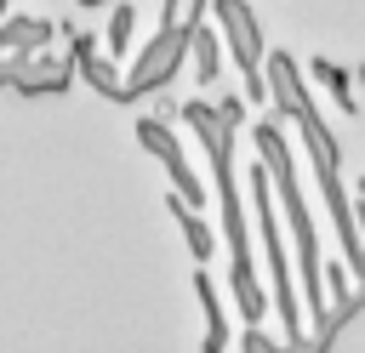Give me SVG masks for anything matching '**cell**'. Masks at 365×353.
Segmentation results:
<instances>
[{
	"label": "cell",
	"mask_w": 365,
	"mask_h": 353,
	"mask_svg": "<svg viewBox=\"0 0 365 353\" xmlns=\"http://www.w3.org/2000/svg\"><path fill=\"white\" fill-rule=\"evenodd\" d=\"M205 17V0H188V17H171L160 23L143 46H137V63L120 68V85H125V102L137 97H154L171 85V74H182V57H188V40H194V23Z\"/></svg>",
	"instance_id": "3957f363"
},
{
	"label": "cell",
	"mask_w": 365,
	"mask_h": 353,
	"mask_svg": "<svg viewBox=\"0 0 365 353\" xmlns=\"http://www.w3.org/2000/svg\"><path fill=\"white\" fill-rule=\"evenodd\" d=\"M228 296H234V307H240L245 325H262V319H268V290H262L251 256H234V262H228Z\"/></svg>",
	"instance_id": "30bf717a"
},
{
	"label": "cell",
	"mask_w": 365,
	"mask_h": 353,
	"mask_svg": "<svg viewBox=\"0 0 365 353\" xmlns=\"http://www.w3.org/2000/svg\"><path fill=\"white\" fill-rule=\"evenodd\" d=\"M17 68H11V91H23V97H57V91H68L74 85V68L63 63V57H51V51H40V57H11Z\"/></svg>",
	"instance_id": "ba28073f"
},
{
	"label": "cell",
	"mask_w": 365,
	"mask_h": 353,
	"mask_svg": "<svg viewBox=\"0 0 365 353\" xmlns=\"http://www.w3.org/2000/svg\"><path fill=\"white\" fill-rule=\"evenodd\" d=\"M331 330H314V336H297V342H274L262 325H251L245 336H240V353H331Z\"/></svg>",
	"instance_id": "5bb4252c"
},
{
	"label": "cell",
	"mask_w": 365,
	"mask_h": 353,
	"mask_svg": "<svg viewBox=\"0 0 365 353\" xmlns=\"http://www.w3.org/2000/svg\"><path fill=\"white\" fill-rule=\"evenodd\" d=\"M6 6H11V0H0V17H6Z\"/></svg>",
	"instance_id": "7402d4cb"
},
{
	"label": "cell",
	"mask_w": 365,
	"mask_h": 353,
	"mask_svg": "<svg viewBox=\"0 0 365 353\" xmlns=\"http://www.w3.org/2000/svg\"><path fill=\"white\" fill-rule=\"evenodd\" d=\"M211 108H217V120H222V125H228V131H234V125H240V120H245V97H240V91H222V97H217V102H211Z\"/></svg>",
	"instance_id": "ac0fdd59"
},
{
	"label": "cell",
	"mask_w": 365,
	"mask_h": 353,
	"mask_svg": "<svg viewBox=\"0 0 365 353\" xmlns=\"http://www.w3.org/2000/svg\"><path fill=\"white\" fill-rule=\"evenodd\" d=\"M177 11H182V0H160V23H171Z\"/></svg>",
	"instance_id": "d6986e66"
},
{
	"label": "cell",
	"mask_w": 365,
	"mask_h": 353,
	"mask_svg": "<svg viewBox=\"0 0 365 353\" xmlns=\"http://www.w3.org/2000/svg\"><path fill=\"white\" fill-rule=\"evenodd\" d=\"M131 40H137V6H131V0H114L108 28H103V46L120 57V51H131Z\"/></svg>",
	"instance_id": "e0dca14e"
},
{
	"label": "cell",
	"mask_w": 365,
	"mask_h": 353,
	"mask_svg": "<svg viewBox=\"0 0 365 353\" xmlns=\"http://www.w3.org/2000/svg\"><path fill=\"white\" fill-rule=\"evenodd\" d=\"M68 68H74V80H86L97 97H108V102H125V85H120V68L97 51V40L91 34H74V57H68Z\"/></svg>",
	"instance_id": "9c48e42d"
},
{
	"label": "cell",
	"mask_w": 365,
	"mask_h": 353,
	"mask_svg": "<svg viewBox=\"0 0 365 353\" xmlns=\"http://www.w3.org/2000/svg\"><path fill=\"white\" fill-rule=\"evenodd\" d=\"M51 46V23L46 17H6L0 23V51L6 57H40Z\"/></svg>",
	"instance_id": "7c38bea8"
},
{
	"label": "cell",
	"mask_w": 365,
	"mask_h": 353,
	"mask_svg": "<svg viewBox=\"0 0 365 353\" xmlns=\"http://www.w3.org/2000/svg\"><path fill=\"white\" fill-rule=\"evenodd\" d=\"M188 57H194V80H200V85H217V80H222V40H217V28H211L205 17L194 23Z\"/></svg>",
	"instance_id": "9a60e30c"
},
{
	"label": "cell",
	"mask_w": 365,
	"mask_h": 353,
	"mask_svg": "<svg viewBox=\"0 0 365 353\" xmlns=\"http://www.w3.org/2000/svg\"><path fill=\"white\" fill-rule=\"evenodd\" d=\"M251 142H257V159H262V171H268V182L279 188V205H285V222H291V239H297V273H302V307H308V325L319 330L325 325V268H319V233H314V211L302 205V188H297V165H291V142H285V131L274 125V114L268 120H257L251 125Z\"/></svg>",
	"instance_id": "6da1fadb"
},
{
	"label": "cell",
	"mask_w": 365,
	"mask_h": 353,
	"mask_svg": "<svg viewBox=\"0 0 365 353\" xmlns=\"http://www.w3.org/2000/svg\"><path fill=\"white\" fill-rule=\"evenodd\" d=\"M165 205H171V216H177V228H182V245H188V256H194V268H205V262L217 256V228H211V222H205L200 211H188V205H182L177 194H171Z\"/></svg>",
	"instance_id": "4fadbf2b"
},
{
	"label": "cell",
	"mask_w": 365,
	"mask_h": 353,
	"mask_svg": "<svg viewBox=\"0 0 365 353\" xmlns=\"http://www.w3.org/2000/svg\"><path fill=\"white\" fill-rule=\"evenodd\" d=\"M308 80H314V85H325V91L336 97V108H342V114H354V108H359V102H354V68H342V63H331V57H314V63H308Z\"/></svg>",
	"instance_id": "2e32d148"
},
{
	"label": "cell",
	"mask_w": 365,
	"mask_h": 353,
	"mask_svg": "<svg viewBox=\"0 0 365 353\" xmlns=\"http://www.w3.org/2000/svg\"><path fill=\"white\" fill-rule=\"evenodd\" d=\"M359 211H365V176H359Z\"/></svg>",
	"instance_id": "44dd1931"
},
{
	"label": "cell",
	"mask_w": 365,
	"mask_h": 353,
	"mask_svg": "<svg viewBox=\"0 0 365 353\" xmlns=\"http://www.w3.org/2000/svg\"><path fill=\"white\" fill-rule=\"evenodd\" d=\"M80 6H86V11H91V6H114V0H80Z\"/></svg>",
	"instance_id": "ffe728a7"
},
{
	"label": "cell",
	"mask_w": 365,
	"mask_h": 353,
	"mask_svg": "<svg viewBox=\"0 0 365 353\" xmlns=\"http://www.w3.org/2000/svg\"><path fill=\"white\" fill-rule=\"evenodd\" d=\"M182 125L200 137L205 159H211V176H217V199H222V228H228V251L234 256H251V211L240 205V182H234V131L217 120V108L205 97L182 102Z\"/></svg>",
	"instance_id": "7a4b0ae2"
},
{
	"label": "cell",
	"mask_w": 365,
	"mask_h": 353,
	"mask_svg": "<svg viewBox=\"0 0 365 353\" xmlns=\"http://www.w3.org/2000/svg\"><path fill=\"white\" fill-rule=\"evenodd\" d=\"M137 148H148V154L165 165L171 194H177L188 211H205V182H200V176H194V165L182 159V142H177V131H171L165 120H137Z\"/></svg>",
	"instance_id": "8992f818"
},
{
	"label": "cell",
	"mask_w": 365,
	"mask_h": 353,
	"mask_svg": "<svg viewBox=\"0 0 365 353\" xmlns=\"http://www.w3.org/2000/svg\"><path fill=\"white\" fill-rule=\"evenodd\" d=\"M262 91H268V114H285V120H314V97H308V74L297 68L291 51H268L262 57Z\"/></svg>",
	"instance_id": "52a82bcc"
},
{
	"label": "cell",
	"mask_w": 365,
	"mask_h": 353,
	"mask_svg": "<svg viewBox=\"0 0 365 353\" xmlns=\"http://www.w3.org/2000/svg\"><path fill=\"white\" fill-rule=\"evenodd\" d=\"M251 216H257V233H262V256H268V273H274V290H268V307L285 330V342L302 336V307H297V285H291V256H285V233L274 222V182L262 165H251Z\"/></svg>",
	"instance_id": "277c9868"
},
{
	"label": "cell",
	"mask_w": 365,
	"mask_h": 353,
	"mask_svg": "<svg viewBox=\"0 0 365 353\" xmlns=\"http://www.w3.org/2000/svg\"><path fill=\"white\" fill-rule=\"evenodd\" d=\"M194 296H200V313H205V342L200 353H228V313H222V290L211 285L205 268H194Z\"/></svg>",
	"instance_id": "8fae6325"
},
{
	"label": "cell",
	"mask_w": 365,
	"mask_h": 353,
	"mask_svg": "<svg viewBox=\"0 0 365 353\" xmlns=\"http://www.w3.org/2000/svg\"><path fill=\"white\" fill-rule=\"evenodd\" d=\"M205 17L217 23V40L228 46L234 68H240V97L245 102H268L262 91V57H268V40H262V23L251 11V0H205Z\"/></svg>",
	"instance_id": "5b68a950"
}]
</instances>
